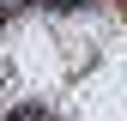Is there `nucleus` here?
Instances as JSON below:
<instances>
[{
  "label": "nucleus",
  "instance_id": "nucleus-1",
  "mask_svg": "<svg viewBox=\"0 0 127 121\" xmlns=\"http://www.w3.org/2000/svg\"><path fill=\"white\" fill-rule=\"evenodd\" d=\"M6 121H49V109H42V103H24V109H12Z\"/></svg>",
  "mask_w": 127,
  "mask_h": 121
}]
</instances>
